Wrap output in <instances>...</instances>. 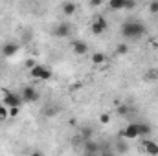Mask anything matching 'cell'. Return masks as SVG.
<instances>
[{
	"label": "cell",
	"mask_w": 158,
	"mask_h": 156,
	"mask_svg": "<svg viewBox=\"0 0 158 156\" xmlns=\"http://www.w3.org/2000/svg\"><path fill=\"white\" fill-rule=\"evenodd\" d=\"M156 46H158V42H156Z\"/></svg>",
	"instance_id": "484cf974"
},
{
	"label": "cell",
	"mask_w": 158,
	"mask_h": 156,
	"mask_svg": "<svg viewBox=\"0 0 158 156\" xmlns=\"http://www.w3.org/2000/svg\"><path fill=\"white\" fill-rule=\"evenodd\" d=\"M22 96H17V94H11V92H6L4 94V105L9 109V107H20L22 105Z\"/></svg>",
	"instance_id": "3957f363"
},
{
	"label": "cell",
	"mask_w": 158,
	"mask_h": 156,
	"mask_svg": "<svg viewBox=\"0 0 158 156\" xmlns=\"http://www.w3.org/2000/svg\"><path fill=\"white\" fill-rule=\"evenodd\" d=\"M138 130H140V136H147L151 132V127L145 123H138Z\"/></svg>",
	"instance_id": "9a60e30c"
},
{
	"label": "cell",
	"mask_w": 158,
	"mask_h": 156,
	"mask_svg": "<svg viewBox=\"0 0 158 156\" xmlns=\"http://www.w3.org/2000/svg\"><path fill=\"white\" fill-rule=\"evenodd\" d=\"M19 112H20L19 107H9V117H17L19 116Z\"/></svg>",
	"instance_id": "d6986e66"
},
{
	"label": "cell",
	"mask_w": 158,
	"mask_h": 156,
	"mask_svg": "<svg viewBox=\"0 0 158 156\" xmlns=\"http://www.w3.org/2000/svg\"><path fill=\"white\" fill-rule=\"evenodd\" d=\"M134 6H136V2H134V0H129V2H127V7H125V9H132Z\"/></svg>",
	"instance_id": "cb8c5ba5"
},
{
	"label": "cell",
	"mask_w": 158,
	"mask_h": 156,
	"mask_svg": "<svg viewBox=\"0 0 158 156\" xmlns=\"http://www.w3.org/2000/svg\"><path fill=\"white\" fill-rule=\"evenodd\" d=\"M53 35H55V37H61V39L68 37V35H70V26H68L66 22H63V24H57V28H55Z\"/></svg>",
	"instance_id": "8992f818"
},
{
	"label": "cell",
	"mask_w": 158,
	"mask_h": 156,
	"mask_svg": "<svg viewBox=\"0 0 158 156\" xmlns=\"http://www.w3.org/2000/svg\"><path fill=\"white\" fill-rule=\"evenodd\" d=\"M99 4H103V0H90V6H94V7H98Z\"/></svg>",
	"instance_id": "d4e9b609"
},
{
	"label": "cell",
	"mask_w": 158,
	"mask_h": 156,
	"mask_svg": "<svg viewBox=\"0 0 158 156\" xmlns=\"http://www.w3.org/2000/svg\"><path fill=\"white\" fill-rule=\"evenodd\" d=\"M127 112H129V107H127V105H121V107L118 109V114H119V116H125Z\"/></svg>",
	"instance_id": "44dd1931"
},
{
	"label": "cell",
	"mask_w": 158,
	"mask_h": 156,
	"mask_svg": "<svg viewBox=\"0 0 158 156\" xmlns=\"http://www.w3.org/2000/svg\"><path fill=\"white\" fill-rule=\"evenodd\" d=\"M121 136L125 140H136L140 138V130H138V123H132V125H127L125 130L121 132Z\"/></svg>",
	"instance_id": "5b68a950"
},
{
	"label": "cell",
	"mask_w": 158,
	"mask_h": 156,
	"mask_svg": "<svg viewBox=\"0 0 158 156\" xmlns=\"http://www.w3.org/2000/svg\"><path fill=\"white\" fill-rule=\"evenodd\" d=\"M107 26H109V24H107L105 17H98V18L92 22V28H90V30H92V33H94V35H101V33L107 30Z\"/></svg>",
	"instance_id": "277c9868"
},
{
	"label": "cell",
	"mask_w": 158,
	"mask_h": 156,
	"mask_svg": "<svg viewBox=\"0 0 158 156\" xmlns=\"http://www.w3.org/2000/svg\"><path fill=\"white\" fill-rule=\"evenodd\" d=\"M143 147L149 154H158V145L155 142H143Z\"/></svg>",
	"instance_id": "8fae6325"
},
{
	"label": "cell",
	"mask_w": 158,
	"mask_h": 156,
	"mask_svg": "<svg viewBox=\"0 0 158 156\" xmlns=\"http://www.w3.org/2000/svg\"><path fill=\"white\" fill-rule=\"evenodd\" d=\"M63 11H64V15H74V13H76V4L64 2V4H63Z\"/></svg>",
	"instance_id": "7c38bea8"
},
{
	"label": "cell",
	"mask_w": 158,
	"mask_h": 156,
	"mask_svg": "<svg viewBox=\"0 0 158 156\" xmlns=\"http://www.w3.org/2000/svg\"><path fill=\"white\" fill-rule=\"evenodd\" d=\"M129 51V46L127 44H119L118 48H116V53H119V55H125Z\"/></svg>",
	"instance_id": "ac0fdd59"
},
{
	"label": "cell",
	"mask_w": 158,
	"mask_h": 156,
	"mask_svg": "<svg viewBox=\"0 0 158 156\" xmlns=\"http://www.w3.org/2000/svg\"><path fill=\"white\" fill-rule=\"evenodd\" d=\"M149 9H151V13H158V0H153L149 4Z\"/></svg>",
	"instance_id": "ffe728a7"
},
{
	"label": "cell",
	"mask_w": 158,
	"mask_h": 156,
	"mask_svg": "<svg viewBox=\"0 0 158 156\" xmlns=\"http://www.w3.org/2000/svg\"><path fill=\"white\" fill-rule=\"evenodd\" d=\"M22 99H24V101H35V99H37L35 88H33V86H26V88L22 90Z\"/></svg>",
	"instance_id": "52a82bcc"
},
{
	"label": "cell",
	"mask_w": 158,
	"mask_h": 156,
	"mask_svg": "<svg viewBox=\"0 0 158 156\" xmlns=\"http://www.w3.org/2000/svg\"><path fill=\"white\" fill-rule=\"evenodd\" d=\"M74 51H76L77 55H85V53L88 51V46H86L85 42H81V40H76V42H74Z\"/></svg>",
	"instance_id": "30bf717a"
},
{
	"label": "cell",
	"mask_w": 158,
	"mask_h": 156,
	"mask_svg": "<svg viewBox=\"0 0 158 156\" xmlns=\"http://www.w3.org/2000/svg\"><path fill=\"white\" fill-rule=\"evenodd\" d=\"M145 79H147V81H155V79H158V70H149V72L145 74Z\"/></svg>",
	"instance_id": "e0dca14e"
},
{
	"label": "cell",
	"mask_w": 158,
	"mask_h": 156,
	"mask_svg": "<svg viewBox=\"0 0 158 156\" xmlns=\"http://www.w3.org/2000/svg\"><path fill=\"white\" fill-rule=\"evenodd\" d=\"M85 140H90V136H92V130L90 129H83V134H81Z\"/></svg>",
	"instance_id": "7402d4cb"
},
{
	"label": "cell",
	"mask_w": 158,
	"mask_h": 156,
	"mask_svg": "<svg viewBox=\"0 0 158 156\" xmlns=\"http://www.w3.org/2000/svg\"><path fill=\"white\" fill-rule=\"evenodd\" d=\"M85 143H86V147H85V153H88V154H94V153H98V145H96L94 142L86 140Z\"/></svg>",
	"instance_id": "5bb4252c"
},
{
	"label": "cell",
	"mask_w": 158,
	"mask_h": 156,
	"mask_svg": "<svg viewBox=\"0 0 158 156\" xmlns=\"http://www.w3.org/2000/svg\"><path fill=\"white\" fill-rule=\"evenodd\" d=\"M145 31H147L145 26L138 20H131V22H125L121 26V35L125 39H138V37L145 35Z\"/></svg>",
	"instance_id": "6da1fadb"
},
{
	"label": "cell",
	"mask_w": 158,
	"mask_h": 156,
	"mask_svg": "<svg viewBox=\"0 0 158 156\" xmlns=\"http://www.w3.org/2000/svg\"><path fill=\"white\" fill-rule=\"evenodd\" d=\"M105 59H107V57H105V53H101V51H98V53L92 55V63H94V64H103Z\"/></svg>",
	"instance_id": "4fadbf2b"
},
{
	"label": "cell",
	"mask_w": 158,
	"mask_h": 156,
	"mask_svg": "<svg viewBox=\"0 0 158 156\" xmlns=\"http://www.w3.org/2000/svg\"><path fill=\"white\" fill-rule=\"evenodd\" d=\"M19 51V46L17 44H4V48H2V53L6 55V57H11V55H15Z\"/></svg>",
	"instance_id": "9c48e42d"
},
{
	"label": "cell",
	"mask_w": 158,
	"mask_h": 156,
	"mask_svg": "<svg viewBox=\"0 0 158 156\" xmlns=\"http://www.w3.org/2000/svg\"><path fill=\"white\" fill-rule=\"evenodd\" d=\"M7 117H9V109L6 105H0V121H4Z\"/></svg>",
	"instance_id": "2e32d148"
},
{
	"label": "cell",
	"mask_w": 158,
	"mask_h": 156,
	"mask_svg": "<svg viewBox=\"0 0 158 156\" xmlns=\"http://www.w3.org/2000/svg\"><path fill=\"white\" fill-rule=\"evenodd\" d=\"M127 2L129 0H109V7L112 11H119V9H125L127 7Z\"/></svg>",
	"instance_id": "ba28073f"
},
{
	"label": "cell",
	"mask_w": 158,
	"mask_h": 156,
	"mask_svg": "<svg viewBox=\"0 0 158 156\" xmlns=\"http://www.w3.org/2000/svg\"><path fill=\"white\" fill-rule=\"evenodd\" d=\"M99 121H101L103 125H107V123L110 121V116H109V114H101V117H99Z\"/></svg>",
	"instance_id": "603a6c76"
},
{
	"label": "cell",
	"mask_w": 158,
	"mask_h": 156,
	"mask_svg": "<svg viewBox=\"0 0 158 156\" xmlns=\"http://www.w3.org/2000/svg\"><path fill=\"white\" fill-rule=\"evenodd\" d=\"M31 76L35 79H40V81H48V79H52V72H50L46 66L35 64V66L31 68Z\"/></svg>",
	"instance_id": "7a4b0ae2"
}]
</instances>
